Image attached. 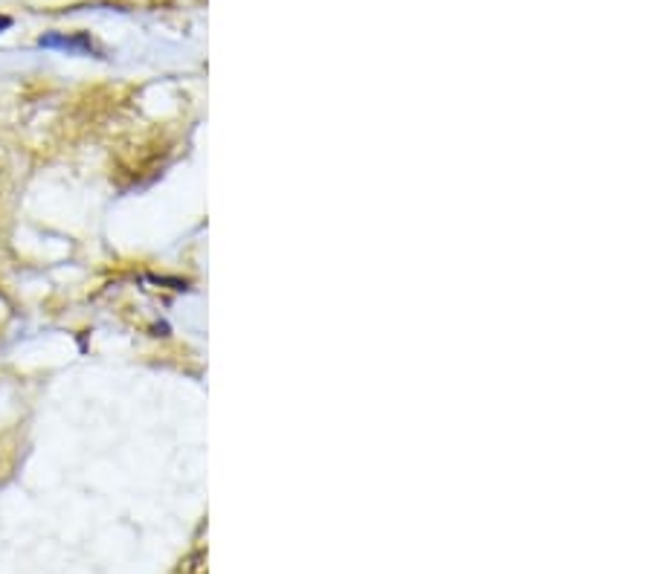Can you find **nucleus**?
<instances>
[{"label":"nucleus","mask_w":653,"mask_h":574,"mask_svg":"<svg viewBox=\"0 0 653 574\" xmlns=\"http://www.w3.org/2000/svg\"><path fill=\"white\" fill-rule=\"evenodd\" d=\"M181 574H204V554H195L192 560H186V566L181 569Z\"/></svg>","instance_id":"obj_1"}]
</instances>
